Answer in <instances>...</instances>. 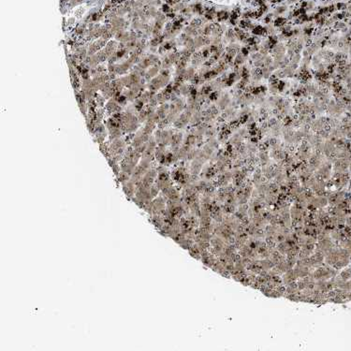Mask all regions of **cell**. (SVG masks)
Wrapping results in <instances>:
<instances>
[{
	"label": "cell",
	"mask_w": 351,
	"mask_h": 351,
	"mask_svg": "<svg viewBox=\"0 0 351 351\" xmlns=\"http://www.w3.org/2000/svg\"><path fill=\"white\" fill-rule=\"evenodd\" d=\"M251 34L253 36H258V37H266L267 32L265 29V26L260 25H256L254 28L251 30Z\"/></svg>",
	"instance_id": "cell-1"
},
{
	"label": "cell",
	"mask_w": 351,
	"mask_h": 351,
	"mask_svg": "<svg viewBox=\"0 0 351 351\" xmlns=\"http://www.w3.org/2000/svg\"><path fill=\"white\" fill-rule=\"evenodd\" d=\"M230 12L227 9H220L216 12V19L219 22H223L225 23L226 21H229L230 19Z\"/></svg>",
	"instance_id": "cell-2"
},
{
	"label": "cell",
	"mask_w": 351,
	"mask_h": 351,
	"mask_svg": "<svg viewBox=\"0 0 351 351\" xmlns=\"http://www.w3.org/2000/svg\"><path fill=\"white\" fill-rule=\"evenodd\" d=\"M287 19L286 18V17H284V16H278V17H276V18H274L273 19V25L275 26L276 28H281V27H283L284 25H286L287 23Z\"/></svg>",
	"instance_id": "cell-3"
},
{
	"label": "cell",
	"mask_w": 351,
	"mask_h": 351,
	"mask_svg": "<svg viewBox=\"0 0 351 351\" xmlns=\"http://www.w3.org/2000/svg\"><path fill=\"white\" fill-rule=\"evenodd\" d=\"M246 60H247V57H244L239 52L234 58V66H243L246 63Z\"/></svg>",
	"instance_id": "cell-4"
},
{
	"label": "cell",
	"mask_w": 351,
	"mask_h": 351,
	"mask_svg": "<svg viewBox=\"0 0 351 351\" xmlns=\"http://www.w3.org/2000/svg\"><path fill=\"white\" fill-rule=\"evenodd\" d=\"M273 73V71H272L271 69H269V67H263V68L261 69V74H262L263 79L268 80V79L272 76Z\"/></svg>",
	"instance_id": "cell-5"
},
{
	"label": "cell",
	"mask_w": 351,
	"mask_h": 351,
	"mask_svg": "<svg viewBox=\"0 0 351 351\" xmlns=\"http://www.w3.org/2000/svg\"><path fill=\"white\" fill-rule=\"evenodd\" d=\"M302 54H299V53H295V54H294V55L290 58V63H291V64H297V65H299V64H300V63L302 62Z\"/></svg>",
	"instance_id": "cell-6"
},
{
	"label": "cell",
	"mask_w": 351,
	"mask_h": 351,
	"mask_svg": "<svg viewBox=\"0 0 351 351\" xmlns=\"http://www.w3.org/2000/svg\"><path fill=\"white\" fill-rule=\"evenodd\" d=\"M263 62H264V66L265 67H268V66L272 65L273 63V55H265L264 56V59H263Z\"/></svg>",
	"instance_id": "cell-7"
},
{
	"label": "cell",
	"mask_w": 351,
	"mask_h": 351,
	"mask_svg": "<svg viewBox=\"0 0 351 351\" xmlns=\"http://www.w3.org/2000/svg\"><path fill=\"white\" fill-rule=\"evenodd\" d=\"M240 53L243 54L244 57H248L249 56V54H250V52H249V49H248V46L247 45H245V46H243V47H241V49H240Z\"/></svg>",
	"instance_id": "cell-8"
},
{
	"label": "cell",
	"mask_w": 351,
	"mask_h": 351,
	"mask_svg": "<svg viewBox=\"0 0 351 351\" xmlns=\"http://www.w3.org/2000/svg\"><path fill=\"white\" fill-rule=\"evenodd\" d=\"M252 65H253L254 68H258V69H262L263 67H265L263 60H256V61H253Z\"/></svg>",
	"instance_id": "cell-9"
}]
</instances>
